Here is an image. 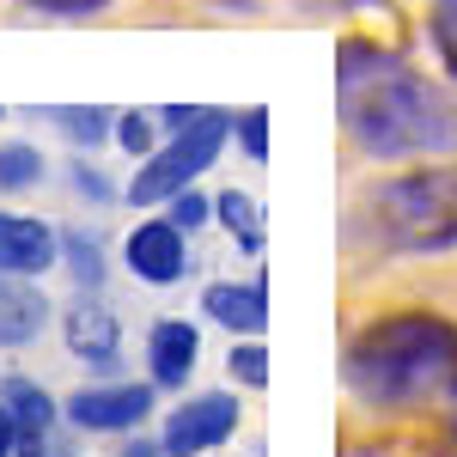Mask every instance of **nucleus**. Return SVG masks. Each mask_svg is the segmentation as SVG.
Returning a JSON list of instances; mask_svg holds the SVG:
<instances>
[{
	"label": "nucleus",
	"mask_w": 457,
	"mask_h": 457,
	"mask_svg": "<svg viewBox=\"0 0 457 457\" xmlns=\"http://www.w3.org/2000/svg\"><path fill=\"white\" fill-rule=\"evenodd\" d=\"M336 116L366 159H452L457 98L366 37L336 49Z\"/></svg>",
	"instance_id": "f257e3e1"
},
{
	"label": "nucleus",
	"mask_w": 457,
	"mask_h": 457,
	"mask_svg": "<svg viewBox=\"0 0 457 457\" xmlns=\"http://www.w3.org/2000/svg\"><path fill=\"white\" fill-rule=\"evenodd\" d=\"M342 378L366 409L457 403V323L439 312L372 317L342 353Z\"/></svg>",
	"instance_id": "f03ea898"
},
{
	"label": "nucleus",
	"mask_w": 457,
	"mask_h": 457,
	"mask_svg": "<svg viewBox=\"0 0 457 457\" xmlns=\"http://www.w3.org/2000/svg\"><path fill=\"white\" fill-rule=\"evenodd\" d=\"M372 238L403 256H445L457 250V165H415L403 177H385L366 195Z\"/></svg>",
	"instance_id": "7ed1b4c3"
},
{
	"label": "nucleus",
	"mask_w": 457,
	"mask_h": 457,
	"mask_svg": "<svg viewBox=\"0 0 457 457\" xmlns=\"http://www.w3.org/2000/svg\"><path fill=\"white\" fill-rule=\"evenodd\" d=\"M165 122H171V141L159 146L153 159H141V171L129 177V202L135 208H159V202L183 195L220 159V146L232 135L226 110H165Z\"/></svg>",
	"instance_id": "20e7f679"
},
{
	"label": "nucleus",
	"mask_w": 457,
	"mask_h": 457,
	"mask_svg": "<svg viewBox=\"0 0 457 457\" xmlns=\"http://www.w3.org/2000/svg\"><path fill=\"white\" fill-rule=\"evenodd\" d=\"M238 433V396L232 390H202V396H183L165 427H159V445L165 457H202L213 445H226Z\"/></svg>",
	"instance_id": "39448f33"
},
{
	"label": "nucleus",
	"mask_w": 457,
	"mask_h": 457,
	"mask_svg": "<svg viewBox=\"0 0 457 457\" xmlns=\"http://www.w3.org/2000/svg\"><path fill=\"white\" fill-rule=\"evenodd\" d=\"M153 415V385H86L68 396V421L79 433H141Z\"/></svg>",
	"instance_id": "423d86ee"
},
{
	"label": "nucleus",
	"mask_w": 457,
	"mask_h": 457,
	"mask_svg": "<svg viewBox=\"0 0 457 457\" xmlns=\"http://www.w3.org/2000/svg\"><path fill=\"white\" fill-rule=\"evenodd\" d=\"M122 256H129V269H135L146 287H177V281H183V269H189L183 226H171L165 213H153V220H135V232H129Z\"/></svg>",
	"instance_id": "0eeeda50"
},
{
	"label": "nucleus",
	"mask_w": 457,
	"mask_h": 457,
	"mask_svg": "<svg viewBox=\"0 0 457 457\" xmlns=\"http://www.w3.org/2000/svg\"><path fill=\"white\" fill-rule=\"evenodd\" d=\"M55 256H62V238L49 220L0 213V275H43Z\"/></svg>",
	"instance_id": "6e6552de"
},
{
	"label": "nucleus",
	"mask_w": 457,
	"mask_h": 457,
	"mask_svg": "<svg viewBox=\"0 0 457 457\" xmlns=\"http://www.w3.org/2000/svg\"><path fill=\"white\" fill-rule=\"evenodd\" d=\"M202 360V329L183 323V317H159L153 336H146V366H153V385L159 390H177Z\"/></svg>",
	"instance_id": "1a4fd4ad"
},
{
	"label": "nucleus",
	"mask_w": 457,
	"mask_h": 457,
	"mask_svg": "<svg viewBox=\"0 0 457 457\" xmlns=\"http://www.w3.org/2000/svg\"><path fill=\"white\" fill-rule=\"evenodd\" d=\"M62 342H68V353L86 360V366H116L122 329H116V317H110L98 299H79V305L62 317Z\"/></svg>",
	"instance_id": "9d476101"
},
{
	"label": "nucleus",
	"mask_w": 457,
	"mask_h": 457,
	"mask_svg": "<svg viewBox=\"0 0 457 457\" xmlns=\"http://www.w3.org/2000/svg\"><path fill=\"white\" fill-rule=\"evenodd\" d=\"M49 323V299L31 275H0V348H25Z\"/></svg>",
	"instance_id": "9b49d317"
},
{
	"label": "nucleus",
	"mask_w": 457,
	"mask_h": 457,
	"mask_svg": "<svg viewBox=\"0 0 457 457\" xmlns=\"http://www.w3.org/2000/svg\"><path fill=\"white\" fill-rule=\"evenodd\" d=\"M202 312H208L213 323H226L232 336H262V329H269V287L262 281H245V287L220 281V287L202 293Z\"/></svg>",
	"instance_id": "f8f14e48"
},
{
	"label": "nucleus",
	"mask_w": 457,
	"mask_h": 457,
	"mask_svg": "<svg viewBox=\"0 0 457 457\" xmlns=\"http://www.w3.org/2000/svg\"><path fill=\"white\" fill-rule=\"evenodd\" d=\"M0 403L12 409V421H19V445H43L49 439V427H55V396L31 378H6L0 385Z\"/></svg>",
	"instance_id": "ddd939ff"
},
{
	"label": "nucleus",
	"mask_w": 457,
	"mask_h": 457,
	"mask_svg": "<svg viewBox=\"0 0 457 457\" xmlns=\"http://www.w3.org/2000/svg\"><path fill=\"white\" fill-rule=\"evenodd\" d=\"M213 220H220V226H226V232H232V238H238L250 256L262 250V208L250 202L245 189H226V195L213 202Z\"/></svg>",
	"instance_id": "4468645a"
},
{
	"label": "nucleus",
	"mask_w": 457,
	"mask_h": 457,
	"mask_svg": "<svg viewBox=\"0 0 457 457\" xmlns=\"http://www.w3.org/2000/svg\"><path fill=\"white\" fill-rule=\"evenodd\" d=\"M62 262H68V275L86 287V293L104 287V245H98L92 232H62Z\"/></svg>",
	"instance_id": "2eb2a0df"
},
{
	"label": "nucleus",
	"mask_w": 457,
	"mask_h": 457,
	"mask_svg": "<svg viewBox=\"0 0 457 457\" xmlns=\"http://www.w3.org/2000/svg\"><path fill=\"white\" fill-rule=\"evenodd\" d=\"M43 177V153L31 141H0V189H31Z\"/></svg>",
	"instance_id": "dca6fc26"
},
{
	"label": "nucleus",
	"mask_w": 457,
	"mask_h": 457,
	"mask_svg": "<svg viewBox=\"0 0 457 457\" xmlns=\"http://www.w3.org/2000/svg\"><path fill=\"white\" fill-rule=\"evenodd\" d=\"M427 37H433L445 73L457 79V0H433V6H427Z\"/></svg>",
	"instance_id": "f3484780"
},
{
	"label": "nucleus",
	"mask_w": 457,
	"mask_h": 457,
	"mask_svg": "<svg viewBox=\"0 0 457 457\" xmlns=\"http://www.w3.org/2000/svg\"><path fill=\"white\" fill-rule=\"evenodd\" d=\"M49 122H62V135H68V141H104L110 135V122H116V116H110V110H98V104H86V110H49Z\"/></svg>",
	"instance_id": "a211bd4d"
},
{
	"label": "nucleus",
	"mask_w": 457,
	"mask_h": 457,
	"mask_svg": "<svg viewBox=\"0 0 457 457\" xmlns=\"http://www.w3.org/2000/svg\"><path fill=\"white\" fill-rule=\"evenodd\" d=\"M226 372H232L245 390H262V385H269V353H262V342H256V336L238 342V348L226 353Z\"/></svg>",
	"instance_id": "6ab92c4d"
},
{
	"label": "nucleus",
	"mask_w": 457,
	"mask_h": 457,
	"mask_svg": "<svg viewBox=\"0 0 457 457\" xmlns=\"http://www.w3.org/2000/svg\"><path fill=\"white\" fill-rule=\"evenodd\" d=\"M110 135H116L122 153H135V159H153V153H159V146H153V116H146V110H122Z\"/></svg>",
	"instance_id": "aec40b11"
},
{
	"label": "nucleus",
	"mask_w": 457,
	"mask_h": 457,
	"mask_svg": "<svg viewBox=\"0 0 457 457\" xmlns=\"http://www.w3.org/2000/svg\"><path fill=\"white\" fill-rule=\"evenodd\" d=\"M232 129H238V146H245L250 159L262 165V159H269V110H262V104H245L238 116H232Z\"/></svg>",
	"instance_id": "412c9836"
},
{
	"label": "nucleus",
	"mask_w": 457,
	"mask_h": 457,
	"mask_svg": "<svg viewBox=\"0 0 457 457\" xmlns=\"http://www.w3.org/2000/svg\"><path fill=\"white\" fill-rule=\"evenodd\" d=\"M208 213H213V202L208 195H195V189H183V195H171V226H183V232H195V226H208Z\"/></svg>",
	"instance_id": "4be33fe9"
},
{
	"label": "nucleus",
	"mask_w": 457,
	"mask_h": 457,
	"mask_svg": "<svg viewBox=\"0 0 457 457\" xmlns=\"http://www.w3.org/2000/svg\"><path fill=\"white\" fill-rule=\"evenodd\" d=\"M37 12H49V19H92V12H104L110 0H25Z\"/></svg>",
	"instance_id": "5701e85b"
},
{
	"label": "nucleus",
	"mask_w": 457,
	"mask_h": 457,
	"mask_svg": "<svg viewBox=\"0 0 457 457\" xmlns=\"http://www.w3.org/2000/svg\"><path fill=\"white\" fill-rule=\"evenodd\" d=\"M342 457H439L427 445H409V439H378V445H348Z\"/></svg>",
	"instance_id": "b1692460"
},
{
	"label": "nucleus",
	"mask_w": 457,
	"mask_h": 457,
	"mask_svg": "<svg viewBox=\"0 0 457 457\" xmlns=\"http://www.w3.org/2000/svg\"><path fill=\"white\" fill-rule=\"evenodd\" d=\"M98 177H104V171H92V165H73V189H79V195H92V202H110V189L98 183Z\"/></svg>",
	"instance_id": "393cba45"
},
{
	"label": "nucleus",
	"mask_w": 457,
	"mask_h": 457,
	"mask_svg": "<svg viewBox=\"0 0 457 457\" xmlns=\"http://www.w3.org/2000/svg\"><path fill=\"white\" fill-rule=\"evenodd\" d=\"M19 452V421H12V409L0 403V457H12Z\"/></svg>",
	"instance_id": "a878e982"
},
{
	"label": "nucleus",
	"mask_w": 457,
	"mask_h": 457,
	"mask_svg": "<svg viewBox=\"0 0 457 457\" xmlns=\"http://www.w3.org/2000/svg\"><path fill=\"white\" fill-rule=\"evenodd\" d=\"M122 457H165V445H159V439H141V433H135V439L122 445Z\"/></svg>",
	"instance_id": "bb28decb"
},
{
	"label": "nucleus",
	"mask_w": 457,
	"mask_h": 457,
	"mask_svg": "<svg viewBox=\"0 0 457 457\" xmlns=\"http://www.w3.org/2000/svg\"><path fill=\"white\" fill-rule=\"evenodd\" d=\"M312 6H366V0H312Z\"/></svg>",
	"instance_id": "cd10ccee"
},
{
	"label": "nucleus",
	"mask_w": 457,
	"mask_h": 457,
	"mask_svg": "<svg viewBox=\"0 0 457 457\" xmlns=\"http://www.w3.org/2000/svg\"><path fill=\"white\" fill-rule=\"evenodd\" d=\"M19 457H49V452H19Z\"/></svg>",
	"instance_id": "c85d7f7f"
},
{
	"label": "nucleus",
	"mask_w": 457,
	"mask_h": 457,
	"mask_svg": "<svg viewBox=\"0 0 457 457\" xmlns=\"http://www.w3.org/2000/svg\"><path fill=\"white\" fill-rule=\"evenodd\" d=\"M452 439H457V415H452Z\"/></svg>",
	"instance_id": "c756f323"
}]
</instances>
